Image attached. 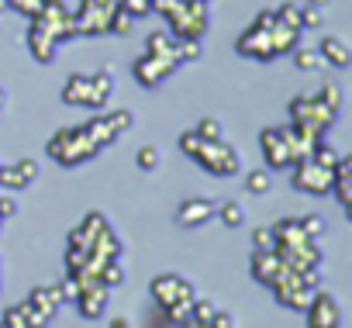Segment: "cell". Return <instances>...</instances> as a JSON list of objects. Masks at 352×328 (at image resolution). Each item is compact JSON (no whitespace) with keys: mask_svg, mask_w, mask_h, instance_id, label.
Wrapping results in <instances>:
<instances>
[{"mask_svg":"<svg viewBox=\"0 0 352 328\" xmlns=\"http://www.w3.org/2000/svg\"><path fill=\"white\" fill-rule=\"evenodd\" d=\"M297 45H300V28H290V25H280V21H276L273 28L249 25V28L239 35V42H235L239 56L256 59V63H273L276 56L294 52Z\"/></svg>","mask_w":352,"mask_h":328,"instance_id":"cell-1","label":"cell"},{"mask_svg":"<svg viewBox=\"0 0 352 328\" xmlns=\"http://www.w3.org/2000/svg\"><path fill=\"white\" fill-rule=\"evenodd\" d=\"M152 11H159L176 39H204L211 11L201 0H152Z\"/></svg>","mask_w":352,"mask_h":328,"instance_id":"cell-2","label":"cell"},{"mask_svg":"<svg viewBox=\"0 0 352 328\" xmlns=\"http://www.w3.org/2000/svg\"><path fill=\"white\" fill-rule=\"evenodd\" d=\"M148 294H152V300L162 307V314L176 325V321H184V318H190V304H194V283L187 280V276H180V273H159V276H152V283H148Z\"/></svg>","mask_w":352,"mask_h":328,"instance_id":"cell-3","label":"cell"},{"mask_svg":"<svg viewBox=\"0 0 352 328\" xmlns=\"http://www.w3.org/2000/svg\"><path fill=\"white\" fill-rule=\"evenodd\" d=\"M45 152H49V159L59 162V166H80V162H90L100 152V145L87 135L83 124H76V128H59L45 142Z\"/></svg>","mask_w":352,"mask_h":328,"instance_id":"cell-4","label":"cell"},{"mask_svg":"<svg viewBox=\"0 0 352 328\" xmlns=\"http://www.w3.org/2000/svg\"><path fill=\"white\" fill-rule=\"evenodd\" d=\"M290 124L297 128V131H304V135H311V138H324V131L335 124V111L318 97V94H300V97H294L290 100Z\"/></svg>","mask_w":352,"mask_h":328,"instance_id":"cell-5","label":"cell"},{"mask_svg":"<svg viewBox=\"0 0 352 328\" xmlns=\"http://www.w3.org/2000/svg\"><path fill=\"white\" fill-rule=\"evenodd\" d=\"M190 159L197 162L204 173H211V177H235V173L242 170V155H239V149H232L225 138H211V142L204 138Z\"/></svg>","mask_w":352,"mask_h":328,"instance_id":"cell-6","label":"cell"},{"mask_svg":"<svg viewBox=\"0 0 352 328\" xmlns=\"http://www.w3.org/2000/svg\"><path fill=\"white\" fill-rule=\"evenodd\" d=\"M273 297L283 304V307H290V311H304L307 304H311V297H314V290H318V273H287L283 280H276L273 287Z\"/></svg>","mask_w":352,"mask_h":328,"instance_id":"cell-7","label":"cell"},{"mask_svg":"<svg viewBox=\"0 0 352 328\" xmlns=\"http://www.w3.org/2000/svg\"><path fill=\"white\" fill-rule=\"evenodd\" d=\"M121 0H83V4L73 11V25L76 35H107L111 14L118 11Z\"/></svg>","mask_w":352,"mask_h":328,"instance_id":"cell-8","label":"cell"},{"mask_svg":"<svg viewBox=\"0 0 352 328\" xmlns=\"http://www.w3.org/2000/svg\"><path fill=\"white\" fill-rule=\"evenodd\" d=\"M180 66H184L180 56H152V52H142V56L135 59V66H131V76H135L142 87L152 90V87L166 83Z\"/></svg>","mask_w":352,"mask_h":328,"instance_id":"cell-9","label":"cell"},{"mask_svg":"<svg viewBox=\"0 0 352 328\" xmlns=\"http://www.w3.org/2000/svg\"><path fill=\"white\" fill-rule=\"evenodd\" d=\"M259 149H263V159H266V170H290L294 166V149H290L287 128H263Z\"/></svg>","mask_w":352,"mask_h":328,"instance_id":"cell-10","label":"cell"},{"mask_svg":"<svg viewBox=\"0 0 352 328\" xmlns=\"http://www.w3.org/2000/svg\"><path fill=\"white\" fill-rule=\"evenodd\" d=\"M290 170H294V173H290L294 190L311 194V197H324V194L331 190V170L318 166L314 159H300V162H294Z\"/></svg>","mask_w":352,"mask_h":328,"instance_id":"cell-11","label":"cell"},{"mask_svg":"<svg viewBox=\"0 0 352 328\" xmlns=\"http://www.w3.org/2000/svg\"><path fill=\"white\" fill-rule=\"evenodd\" d=\"M32 21H38V25H45L52 35H56V42L63 45V42H73L76 39V25H73V11L66 8V0H45L42 4V11H38V18H32Z\"/></svg>","mask_w":352,"mask_h":328,"instance_id":"cell-12","label":"cell"},{"mask_svg":"<svg viewBox=\"0 0 352 328\" xmlns=\"http://www.w3.org/2000/svg\"><path fill=\"white\" fill-rule=\"evenodd\" d=\"M307 311V328H342V307H338V297L328 294V290H314L311 304L304 307Z\"/></svg>","mask_w":352,"mask_h":328,"instance_id":"cell-13","label":"cell"},{"mask_svg":"<svg viewBox=\"0 0 352 328\" xmlns=\"http://www.w3.org/2000/svg\"><path fill=\"white\" fill-rule=\"evenodd\" d=\"M249 270H252V276H256L263 287H273L276 280H283V276L290 273L287 263H283V256H280L276 249H252Z\"/></svg>","mask_w":352,"mask_h":328,"instance_id":"cell-14","label":"cell"},{"mask_svg":"<svg viewBox=\"0 0 352 328\" xmlns=\"http://www.w3.org/2000/svg\"><path fill=\"white\" fill-rule=\"evenodd\" d=\"M25 45H28V52H32V59H35V63H52V59H56V52H59L56 35H52L45 25H38V21H32V25H28Z\"/></svg>","mask_w":352,"mask_h":328,"instance_id":"cell-15","label":"cell"},{"mask_svg":"<svg viewBox=\"0 0 352 328\" xmlns=\"http://www.w3.org/2000/svg\"><path fill=\"white\" fill-rule=\"evenodd\" d=\"M38 180V162L35 159H18L11 166H0V187L4 190H25Z\"/></svg>","mask_w":352,"mask_h":328,"instance_id":"cell-16","label":"cell"},{"mask_svg":"<svg viewBox=\"0 0 352 328\" xmlns=\"http://www.w3.org/2000/svg\"><path fill=\"white\" fill-rule=\"evenodd\" d=\"M211 218H214V201H208V197H187L176 208V225H184V228H201Z\"/></svg>","mask_w":352,"mask_h":328,"instance_id":"cell-17","label":"cell"},{"mask_svg":"<svg viewBox=\"0 0 352 328\" xmlns=\"http://www.w3.org/2000/svg\"><path fill=\"white\" fill-rule=\"evenodd\" d=\"M318 56H321V63H328V66H335V69H345V66L352 63V49H349L338 35H324L321 45H318Z\"/></svg>","mask_w":352,"mask_h":328,"instance_id":"cell-18","label":"cell"},{"mask_svg":"<svg viewBox=\"0 0 352 328\" xmlns=\"http://www.w3.org/2000/svg\"><path fill=\"white\" fill-rule=\"evenodd\" d=\"M90 97H94V87H90V73H73L63 87V100L69 107H90Z\"/></svg>","mask_w":352,"mask_h":328,"instance_id":"cell-19","label":"cell"},{"mask_svg":"<svg viewBox=\"0 0 352 328\" xmlns=\"http://www.w3.org/2000/svg\"><path fill=\"white\" fill-rule=\"evenodd\" d=\"M90 87H94L90 111H100V107L111 100V94H114V69H111V66H104V69L90 73Z\"/></svg>","mask_w":352,"mask_h":328,"instance_id":"cell-20","label":"cell"},{"mask_svg":"<svg viewBox=\"0 0 352 328\" xmlns=\"http://www.w3.org/2000/svg\"><path fill=\"white\" fill-rule=\"evenodd\" d=\"M28 300H32L45 318H56V311L63 307V294H59L56 283H42V287H35V290L28 294Z\"/></svg>","mask_w":352,"mask_h":328,"instance_id":"cell-21","label":"cell"},{"mask_svg":"<svg viewBox=\"0 0 352 328\" xmlns=\"http://www.w3.org/2000/svg\"><path fill=\"white\" fill-rule=\"evenodd\" d=\"M83 128H87V135H90V138H94V142H97L100 149H104V145H111V142L118 138V131L111 128L107 114H94V118H90V121H87Z\"/></svg>","mask_w":352,"mask_h":328,"instance_id":"cell-22","label":"cell"},{"mask_svg":"<svg viewBox=\"0 0 352 328\" xmlns=\"http://www.w3.org/2000/svg\"><path fill=\"white\" fill-rule=\"evenodd\" d=\"M145 52H152V56H176V35L173 32H152L145 39Z\"/></svg>","mask_w":352,"mask_h":328,"instance_id":"cell-23","label":"cell"},{"mask_svg":"<svg viewBox=\"0 0 352 328\" xmlns=\"http://www.w3.org/2000/svg\"><path fill=\"white\" fill-rule=\"evenodd\" d=\"M294 66L300 69V73H318L324 63H321V56H318V49H307V45H297L294 52Z\"/></svg>","mask_w":352,"mask_h":328,"instance_id":"cell-24","label":"cell"},{"mask_svg":"<svg viewBox=\"0 0 352 328\" xmlns=\"http://www.w3.org/2000/svg\"><path fill=\"white\" fill-rule=\"evenodd\" d=\"M338 155H342V152H338V149H335L331 142H324V138H318L307 159H314V162H318V166H324V170H331V166H335V162H338Z\"/></svg>","mask_w":352,"mask_h":328,"instance_id":"cell-25","label":"cell"},{"mask_svg":"<svg viewBox=\"0 0 352 328\" xmlns=\"http://www.w3.org/2000/svg\"><path fill=\"white\" fill-rule=\"evenodd\" d=\"M270 187H273V170H249L245 173V190L249 194H270Z\"/></svg>","mask_w":352,"mask_h":328,"instance_id":"cell-26","label":"cell"},{"mask_svg":"<svg viewBox=\"0 0 352 328\" xmlns=\"http://www.w3.org/2000/svg\"><path fill=\"white\" fill-rule=\"evenodd\" d=\"M214 211H218L221 225H228V228H242V225H245V208H242L239 201H228V204H221V208H214Z\"/></svg>","mask_w":352,"mask_h":328,"instance_id":"cell-27","label":"cell"},{"mask_svg":"<svg viewBox=\"0 0 352 328\" xmlns=\"http://www.w3.org/2000/svg\"><path fill=\"white\" fill-rule=\"evenodd\" d=\"M201 52H204L201 39H176V56H180V63H194V59H201Z\"/></svg>","mask_w":352,"mask_h":328,"instance_id":"cell-28","label":"cell"},{"mask_svg":"<svg viewBox=\"0 0 352 328\" xmlns=\"http://www.w3.org/2000/svg\"><path fill=\"white\" fill-rule=\"evenodd\" d=\"M135 162H138V170L152 173V170H159V162H162V152H159L155 145H145V149H138Z\"/></svg>","mask_w":352,"mask_h":328,"instance_id":"cell-29","label":"cell"},{"mask_svg":"<svg viewBox=\"0 0 352 328\" xmlns=\"http://www.w3.org/2000/svg\"><path fill=\"white\" fill-rule=\"evenodd\" d=\"M201 138H225V124H221V118H214V114H208V118H201V124L194 128Z\"/></svg>","mask_w":352,"mask_h":328,"instance_id":"cell-30","label":"cell"},{"mask_svg":"<svg viewBox=\"0 0 352 328\" xmlns=\"http://www.w3.org/2000/svg\"><path fill=\"white\" fill-rule=\"evenodd\" d=\"M276 21L280 25H290V28H300V4H294V0H287V4L276 8ZM304 32V28H300Z\"/></svg>","mask_w":352,"mask_h":328,"instance_id":"cell-31","label":"cell"},{"mask_svg":"<svg viewBox=\"0 0 352 328\" xmlns=\"http://www.w3.org/2000/svg\"><path fill=\"white\" fill-rule=\"evenodd\" d=\"M107 121H111V128H114L118 135H124V131H131V128H135V111H128V107L111 111V114H107Z\"/></svg>","mask_w":352,"mask_h":328,"instance_id":"cell-32","label":"cell"},{"mask_svg":"<svg viewBox=\"0 0 352 328\" xmlns=\"http://www.w3.org/2000/svg\"><path fill=\"white\" fill-rule=\"evenodd\" d=\"M131 25H135V18H131L128 11H121V8H118V11L111 14V25H107V35H128V32H131Z\"/></svg>","mask_w":352,"mask_h":328,"instance_id":"cell-33","label":"cell"},{"mask_svg":"<svg viewBox=\"0 0 352 328\" xmlns=\"http://www.w3.org/2000/svg\"><path fill=\"white\" fill-rule=\"evenodd\" d=\"M42 4H45V0H8V8H11V11H18V14H25L28 21H32V18H38Z\"/></svg>","mask_w":352,"mask_h":328,"instance_id":"cell-34","label":"cell"},{"mask_svg":"<svg viewBox=\"0 0 352 328\" xmlns=\"http://www.w3.org/2000/svg\"><path fill=\"white\" fill-rule=\"evenodd\" d=\"M318 97H321V100H324L335 114L342 111V90H338V83H324V87L318 90Z\"/></svg>","mask_w":352,"mask_h":328,"instance_id":"cell-35","label":"cell"},{"mask_svg":"<svg viewBox=\"0 0 352 328\" xmlns=\"http://www.w3.org/2000/svg\"><path fill=\"white\" fill-rule=\"evenodd\" d=\"M121 11H128L135 21L138 18H145V14H152V0H121V4H118Z\"/></svg>","mask_w":352,"mask_h":328,"instance_id":"cell-36","label":"cell"},{"mask_svg":"<svg viewBox=\"0 0 352 328\" xmlns=\"http://www.w3.org/2000/svg\"><path fill=\"white\" fill-rule=\"evenodd\" d=\"M0 328H28L25 314H21V304H11L4 311V318H0Z\"/></svg>","mask_w":352,"mask_h":328,"instance_id":"cell-37","label":"cell"},{"mask_svg":"<svg viewBox=\"0 0 352 328\" xmlns=\"http://www.w3.org/2000/svg\"><path fill=\"white\" fill-rule=\"evenodd\" d=\"M324 18V8H311V4H300V28H318Z\"/></svg>","mask_w":352,"mask_h":328,"instance_id":"cell-38","label":"cell"},{"mask_svg":"<svg viewBox=\"0 0 352 328\" xmlns=\"http://www.w3.org/2000/svg\"><path fill=\"white\" fill-rule=\"evenodd\" d=\"M300 228H304V235L314 239V242L324 235V221H321L318 215H304V218H300Z\"/></svg>","mask_w":352,"mask_h":328,"instance_id":"cell-39","label":"cell"},{"mask_svg":"<svg viewBox=\"0 0 352 328\" xmlns=\"http://www.w3.org/2000/svg\"><path fill=\"white\" fill-rule=\"evenodd\" d=\"M276 245V235H273V228H256L252 232V249H273Z\"/></svg>","mask_w":352,"mask_h":328,"instance_id":"cell-40","label":"cell"},{"mask_svg":"<svg viewBox=\"0 0 352 328\" xmlns=\"http://www.w3.org/2000/svg\"><path fill=\"white\" fill-rule=\"evenodd\" d=\"M201 142H204V138H201V135H197L194 128H187V131L180 135V152H184V155H194Z\"/></svg>","mask_w":352,"mask_h":328,"instance_id":"cell-41","label":"cell"},{"mask_svg":"<svg viewBox=\"0 0 352 328\" xmlns=\"http://www.w3.org/2000/svg\"><path fill=\"white\" fill-rule=\"evenodd\" d=\"M59 294H63V300H76V283H73V280L59 283Z\"/></svg>","mask_w":352,"mask_h":328,"instance_id":"cell-42","label":"cell"},{"mask_svg":"<svg viewBox=\"0 0 352 328\" xmlns=\"http://www.w3.org/2000/svg\"><path fill=\"white\" fill-rule=\"evenodd\" d=\"M176 328H211V325H197L194 318H184V321H176Z\"/></svg>","mask_w":352,"mask_h":328,"instance_id":"cell-43","label":"cell"},{"mask_svg":"<svg viewBox=\"0 0 352 328\" xmlns=\"http://www.w3.org/2000/svg\"><path fill=\"white\" fill-rule=\"evenodd\" d=\"M4 107H8V90L0 87V114H4Z\"/></svg>","mask_w":352,"mask_h":328,"instance_id":"cell-44","label":"cell"},{"mask_svg":"<svg viewBox=\"0 0 352 328\" xmlns=\"http://www.w3.org/2000/svg\"><path fill=\"white\" fill-rule=\"evenodd\" d=\"M307 4H311V8H328L331 0H307Z\"/></svg>","mask_w":352,"mask_h":328,"instance_id":"cell-45","label":"cell"},{"mask_svg":"<svg viewBox=\"0 0 352 328\" xmlns=\"http://www.w3.org/2000/svg\"><path fill=\"white\" fill-rule=\"evenodd\" d=\"M111 328H128V321H124V318H118V321H114Z\"/></svg>","mask_w":352,"mask_h":328,"instance_id":"cell-46","label":"cell"},{"mask_svg":"<svg viewBox=\"0 0 352 328\" xmlns=\"http://www.w3.org/2000/svg\"><path fill=\"white\" fill-rule=\"evenodd\" d=\"M201 4H208V0H201Z\"/></svg>","mask_w":352,"mask_h":328,"instance_id":"cell-47","label":"cell"}]
</instances>
